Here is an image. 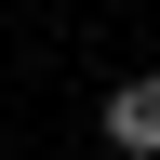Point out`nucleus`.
I'll list each match as a JSON object with an SVG mask.
<instances>
[{"mask_svg":"<svg viewBox=\"0 0 160 160\" xmlns=\"http://www.w3.org/2000/svg\"><path fill=\"white\" fill-rule=\"evenodd\" d=\"M107 147L120 160H160V80H120L107 93Z\"/></svg>","mask_w":160,"mask_h":160,"instance_id":"nucleus-1","label":"nucleus"}]
</instances>
